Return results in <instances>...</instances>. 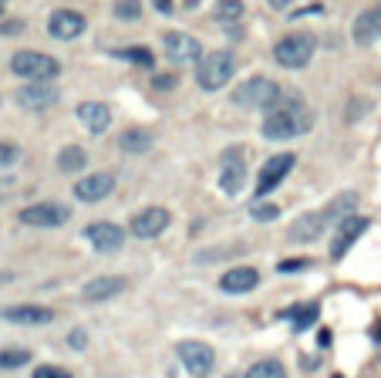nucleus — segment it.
Returning <instances> with one entry per match:
<instances>
[{"mask_svg":"<svg viewBox=\"0 0 381 378\" xmlns=\"http://www.w3.org/2000/svg\"><path fill=\"white\" fill-rule=\"evenodd\" d=\"M152 7H156L159 14H172V0H152Z\"/></svg>","mask_w":381,"mask_h":378,"instance_id":"e433bc0d","label":"nucleus"},{"mask_svg":"<svg viewBox=\"0 0 381 378\" xmlns=\"http://www.w3.org/2000/svg\"><path fill=\"white\" fill-rule=\"evenodd\" d=\"M31 361V351L28 348H0V368L14 372V368H24Z\"/></svg>","mask_w":381,"mask_h":378,"instance_id":"bb28decb","label":"nucleus"},{"mask_svg":"<svg viewBox=\"0 0 381 378\" xmlns=\"http://www.w3.org/2000/svg\"><path fill=\"white\" fill-rule=\"evenodd\" d=\"M125 287H128V277H122V274H105V277H95V281H88L85 287H81V301L98 304V301L119 297Z\"/></svg>","mask_w":381,"mask_h":378,"instance_id":"dca6fc26","label":"nucleus"},{"mask_svg":"<svg viewBox=\"0 0 381 378\" xmlns=\"http://www.w3.org/2000/svg\"><path fill=\"white\" fill-rule=\"evenodd\" d=\"M277 101H280V85L274 78H267V74L247 78L233 92V105H240V108H263V112H270Z\"/></svg>","mask_w":381,"mask_h":378,"instance_id":"423d86ee","label":"nucleus"},{"mask_svg":"<svg viewBox=\"0 0 381 378\" xmlns=\"http://www.w3.org/2000/svg\"><path fill=\"white\" fill-rule=\"evenodd\" d=\"M162 51L176 64H199L203 61V44L186 31H165L162 34Z\"/></svg>","mask_w":381,"mask_h":378,"instance_id":"6e6552de","label":"nucleus"},{"mask_svg":"<svg viewBox=\"0 0 381 378\" xmlns=\"http://www.w3.org/2000/svg\"><path fill=\"white\" fill-rule=\"evenodd\" d=\"M287 317H294V321H290V324H294V331H307V328L318 321V304L294 308V311H287Z\"/></svg>","mask_w":381,"mask_h":378,"instance_id":"cd10ccee","label":"nucleus"},{"mask_svg":"<svg viewBox=\"0 0 381 378\" xmlns=\"http://www.w3.org/2000/svg\"><path fill=\"white\" fill-rule=\"evenodd\" d=\"M17 162H21V146L0 139V169H10V166H17Z\"/></svg>","mask_w":381,"mask_h":378,"instance_id":"2f4dec72","label":"nucleus"},{"mask_svg":"<svg viewBox=\"0 0 381 378\" xmlns=\"http://www.w3.org/2000/svg\"><path fill=\"white\" fill-rule=\"evenodd\" d=\"M256 284H260L256 267H229L220 277V290L223 294H250Z\"/></svg>","mask_w":381,"mask_h":378,"instance_id":"412c9836","label":"nucleus"},{"mask_svg":"<svg viewBox=\"0 0 381 378\" xmlns=\"http://www.w3.org/2000/svg\"><path fill=\"white\" fill-rule=\"evenodd\" d=\"M213 17H216L220 24L243 21V0H216V3H213Z\"/></svg>","mask_w":381,"mask_h":378,"instance_id":"393cba45","label":"nucleus"},{"mask_svg":"<svg viewBox=\"0 0 381 378\" xmlns=\"http://www.w3.org/2000/svg\"><path fill=\"white\" fill-rule=\"evenodd\" d=\"M85 166H88V152L81 146H64L58 152V169L61 172H81Z\"/></svg>","mask_w":381,"mask_h":378,"instance_id":"b1692460","label":"nucleus"},{"mask_svg":"<svg viewBox=\"0 0 381 378\" xmlns=\"http://www.w3.org/2000/svg\"><path fill=\"white\" fill-rule=\"evenodd\" d=\"M0 321H10V324H51L54 311L44 308V304H10V308H0Z\"/></svg>","mask_w":381,"mask_h":378,"instance_id":"f3484780","label":"nucleus"},{"mask_svg":"<svg viewBox=\"0 0 381 378\" xmlns=\"http://www.w3.org/2000/svg\"><path fill=\"white\" fill-rule=\"evenodd\" d=\"M115 189V176L112 172H88L74 183V196L81 203H101L108 192Z\"/></svg>","mask_w":381,"mask_h":378,"instance_id":"2eb2a0df","label":"nucleus"},{"mask_svg":"<svg viewBox=\"0 0 381 378\" xmlns=\"http://www.w3.org/2000/svg\"><path fill=\"white\" fill-rule=\"evenodd\" d=\"M119 58H125V61H132V64H142V68H152L156 64V54L149 51V48H122V51H115Z\"/></svg>","mask_w":381,"mask_h":378,"instance_id":"c85d7f7f","label":"nucleus"},{"mask_svg":"<svg viewBox=\"0 0 381 378\" xmlns=\"http://www.w3.org/2000/svg\"><path fill=\"white\" fill-rule=\"evenodd\" d=\"M10 71L17 78H28V85H51V78L61 74V61L44 51H14Z\"/></svg>","mask_w":381,"mask_h":378,"instance_id":"20e7f679","label":"nucleus"},{"mask_svg":"<svg viewBox=\"0 0 381 378\" xmlns=\"http://www.w3.org/2000/svg\"><path fill=\"white\" fill-rule=\"evenodd\" d=\"M267 3H270L274 10H287V0H267Z\"/></svg>","mask_w":381,"mask_h":378,"instance_id":"ea45409f","label":"nucleus"},{"mask_svg":"<svg viewBox=\"0 0 381 378\" xmlns=\"http://www.w3.org/2000/svg\"><path fill=\"white\" fill-rule=\"evenodd\" d=\"M243 378H287V368L277 361V358H263V361L250 365Z\"/></svg>","mask_w":381,"mask_h":378,"instance_id":"a878e982","label":"nucleus"},{"mask_svg":"<svg viewBox=\"0 0 381 378\" xmlns=\"http://www.w3.org/2000/svg\"><path fill=\"white\" fill-rule=\"evenodd\" d=\"M152 132L149 128H125L122 135H119V146H122V152L128 156H142V152H149L152 149Z\"/></svg>","mask_w":381,"mask_h":378,"instance_id":"5701e85b","label":"nucleus"},{"mask_svg":"<svg viewBox=\"0 0 381 378\" xmlns=\"http://www.w3.org/2000/svg\"><path fill=\"white\" fill-rule=\"evenodd\" d=\"M85 240H88L98 253H119L122 247H125V230H122L119 223L98 220L85 230Z\"/></svg>","mask_w":381,"mask_h":378,"instance_id":"4468645a","label":"nucleus"},{"mask_svg":"<svg viewBox=\"0 0 381 378\" xmlns=\"http://www.w3.org/2000/svg\"><path fill=\"white\" fill-rule=\"evenodd\" d=\"M115 17L138 21V17H142V0H115Z\"/></svg>","mask_w":381,"mask_h":378,"instance_id":"c756f323","label":"nucleus"},{"mask_svg":"<svg viewBox=\"0 0 381 378\" xmlns=\"http://www.w3.org/2000/svg\"><path fill=\"white\" fill-rule=\"evenodd\" d=\"M176 355H179L183 368L196 378L209 375V368H213V361H216L213 348L206 345V341H179V345H176Z\"/></svg>","mask_w":381,"mask_h":378,"instance_id":"9b49d317","label":"nucleus"},{"mask_svg":"<svg viewBox=\"0 0 381 378\" xmlns=\"http://www.w3.org/2000/svg\"><path fill=\"white\" fill-rule=\"evenodd\" d=\"M68 345H71V348H85V345H88V335H85V331H78V328H74V331H71V335H68Z\"/></svg>","mask_w":381,"mask_h":378,"instance_id":"f704fd0d","label":"nucleus"},{"mask_svg":"<svg viewBox=\"0 0 381 378\" xmlns=\"http://www.w3.org/2000/svg\"><path fill=\"white\" fill-rule=\"evenodd\" d=\"M354 210H358V192L354 189L351 192H338L324 210H311V213L297 217V220L290 223L287 237L294 243H314V240L324 237V230H331L334 223H344L348 217H354Z\"/></svg>","mask_w":381,"mask_h":378,"instance_id":"f257e3e1","label":"nucleus"},{"mask_svg":"<svg viewBox=\"0 0 381 378\" xmlns=\"http://www.w3.org/2000/svg\"><path fill=\"white\" fill-rule=\"evenodd\" d=\"M162 85L169 88V85H172V78H169V74H159V78H156V88H162Z\"/></svg>","mask_w":381,"mask_h":378,"instance_id":"4c0bfd02","label":"nucleus"},{"mask_svg":"<svg viewBox=\"0 0 381 378\" xmlns=\"http://www.w3.org/2000/svg\"><path fill=\"white\" fill-rule=\"evenodd\" d=\"M88 28V21H85V14H78V10H71V7H58L51 17H48V34L54 37V41H74V37H81Z\"/></svg>","mask_w":381,"mask_h":378,"instance_id":"ddd939ff","label":"nucleus"},{"mask_svg":"<svg viewBox=\"0 0 381 378\" xmlns=\"http://www.w3.org/2000/svg\"><path fill=\"white\" fill-rule=\"evenodd\" d=\"M233 74H236V54L233 51H209L196 64V85L203 92H220L223 85H229Z\"/></svg>","mask_w":381,"mask_h":378,"instance_id":"39448f33","label":"nucleus"},{"mask_svg":"<svg viewBox=\"0 0 381 378\" xmlns=\"http://www.w3.org/2000/svg\"><path fill=\"white\" fill-rule=\"evenodd\" d=\"M172 223V213L165 210V206H145V210H138L132 223H128V230L138 237V240H152V237H162V230Z\"/></svg>","mask_w":381,"mask_h":378,"instance_id":"f8f14e48","label":"nucleus"},{"mask_svg":"<svg viewBox=\"0 0 381 378\" xmlns=\"http://www.w3.org/2000/svg\"><path fill=\"white\" fill-rule=\"evenodd\" d=\"M307 267H311V260H284L277 270L280 274H294V270H307Z\"/></svg>","mask_w":381,"mask_h":378,"instance_id":"72a5a7b5","label":"nucleus"},{"mask_svg":"<svg viewBox=\"0 0 381 378\" xmlns=\"http://www.w3.org/2000/svg\"><path fill=\"white\" fill-rule=\"evenodd\" d=\"M311 122H314V115H311L307 101H304L300 94H287V98H280V101L267 112L263 135L274 139V142H284V139H294V135H304V132L311 128Z\"/></svg>","mask_w":381,"mask_h":378,"instance_id":"f03ea898","label":"nucleus"},{"mask_svg":"<svg viewBox=\"0 0 381 378\" xmlns=\"http://www.w3.org/2000/svg\"><path fill=\"white\" fill-rule=\"evenodd\" d=\"M297 166V156L294 152H280V156H270L267 159V166L260 169V176H256V199H263L270 189H277L284 183L287 176H290V169Z\"/></svg>","mask_w":381,"mask_h":378,"instance_id":"1a4fd4ad","label":"nucleus"},{"mask_svg":"<svg viewBox=\"0 0 381 378\" xmlns=\"http://www.w3.org/2000/svg\"><path fill=\"white\" fill-rule=\"evenodd\" d=\"M364 230H368V220H364V217H358V213H354V217H348V220L338 226L334 240H331V257H334V260H341V257L351 250V243H354V240H358Z\"/></svg>","mask_w":381,"mask_h":378,"instance_id":"6ab92c4d","label":"nucleus"},{"mask_svg":"<svg viewBox=\"0 0 381 378\" xmlns=\"http://www.w3.org/2000/svg\"><path fill=\"white\" fill-rule=\"evenodd\" d=\"M58 98H61V92H58L54 85H24V88L17 92V105H21V108H31V112H41V108L58 105Z\"/></svg>","mask_w":381,"mask_h":378,"instance_id":"aec40b11","label":"nucleus"},{"mask_svg":"<svg viewBox=\"0 0 381 378\" xmlns=\"http://www.w3.org/2000/svg\"><path fill=\"white\" fill-rule=\"evenodd\" d=\"M351 34H354L358 44H375V41H381V3L361 10L358 21H354V28H351Z\"/></svg>","mask_w":381,"mask_h":378,"instance_id":"4be33fe9","label":"nucleus"},{"mask_svg":"<svg viewBox=\"0 0 381 378\" xmlns=\"http://www.w3.org/2000/svg\"><path fill=\"white\" fill-rule=\"evenodd\" d=\"M31 378H74V375L64 372V368H58V365H37Z\"/></svg>","mask_w":381,"mask_h":378,"instance_id":"473e14b6","label":"nucleus"},{"mask_svg":"<svg viewBox=\"0 0 381 378\" xmlns=\"http://www.w3.org/2000/svg\"><path fill=\"white\" fill-rule=\"evenodd\" d=\"M318 51V37L307 31H290L284 34L277 44H274V61L287 68V71H297V68H307L311 58Z\"/></svg>","mask_w":381,"mask_h":378,"instance_id":"7ed1b4c3","label":"nucleus"},{"mask_svg":"<svg viewBox=\"0 0 381 378\" xmlns=\"http://www.w3.org/2000/svg\"><path fill=\"white\" fill-rule=\"evenodd\" d=\"M318 341H320V348H327V345H331V331H320Z\"/></svg>","mask_w":381,"mask_h":378,"instance_id":"58836bf2","label":"nucleus"},{"mask_svg":"<svg viewBox=\"0 0 381 378\" xmlns=\"http://www.w3.org/2000/svg\"><path fill=\"white\" fill-rule=\"evenodd\" d=\"M250 217H254L256 223H270L280 217V206H274V203H254V206H250Z\"/></svg>","mask_w":381,"mask_h":378,"instance_id":"7c9ffc66","label":"nucleus"},{"mask_svg":"<svg viewBox=\"0 0 381 378\" xmlns=\"http://www.w3.org/2000/svg\"><path fill=\"white\" fill-rule=\"evenodd\" d=\"M74 115H78V122L88 128L92 135H101V132H108V126H112V112H108L105 101H81L74 108Z\"/></svg>","mask_w":381,"mask_h":378,"instance_id":"a211bd4d","label":"nucleus"},{"mask_svg":"<svg viewBox=\"0 0 381 378\" xmlns=\"http://www.w3.org/2000/svg\"><path fill=\"white\" fill-rule=\"evenodd\" d=\"M220 189L226 196H240L247 186V149L243 146H226L220 152V169H216Z\"/></svg>","mask_w":381,"mask_h":378,"instance_id":"0eeeda50","label":"nucleus"},{"mask_svg":"<svg viewBox=\"0 0 381 378\" xmlns=\"http://www.w3.org/2000/svg\"><path fill=\"white\" fill-rule=\"evenodd\" d=\"M24 31V21H7V24H0V34H21Z\"/></svg>","mask_w":381,"mask_h":378,"instance_id":"c9c22d12","label":"nucleus"},{"mask_svg":"<svg viewBox=\"0 0 381 378\" xmlns=\"http://www.w3.org/2000/svg\"><path fill=\"white\" fill-rule=\"evenodd\" d=\"M3 7H7V0H0V14H3Z\"/></svg>","mask_w":381,"mask_h":378,"instance_id":"a19ab883","label":"nucleus"},{"mask_svg":"<svg viewBox=\"0 0 381 378\" xmlns=\"http://www.w3.org/2000/svg\"><path fill=\"white\" fill-rule=\"evenodd\" d=\"M71 220V210L64 203H31L21 210V223L24 226H41V230H51V226H64Z\"/></svg>","mask_w":381,"mask_h":378,"instance_id":"9d476101","label":"nucleus"}]
</instances>
